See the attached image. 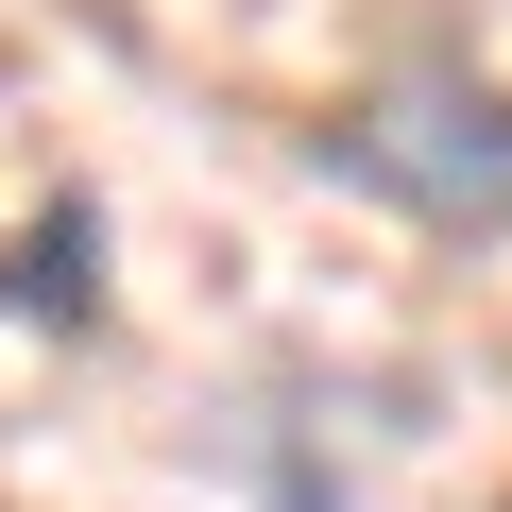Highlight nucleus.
Instances as JSON below:
<instances>
[{
  "label": "nucleus",
  "instance_id": "f257e3e1",
  "mask_svg": "<svg viewBox=\"0 0 512 512\" xmlns=\"http://www.w3.org/2000/svg\"><path fill=\"white\" fill-rule=\"evenodd\" d=\"M308 154H325L342 188L444 222V239H495V222H512V86H478V69H393V86H359Z\"/></svg>",
  "mask_w": 512,
  "mask_h": 512
}]
</instances>
